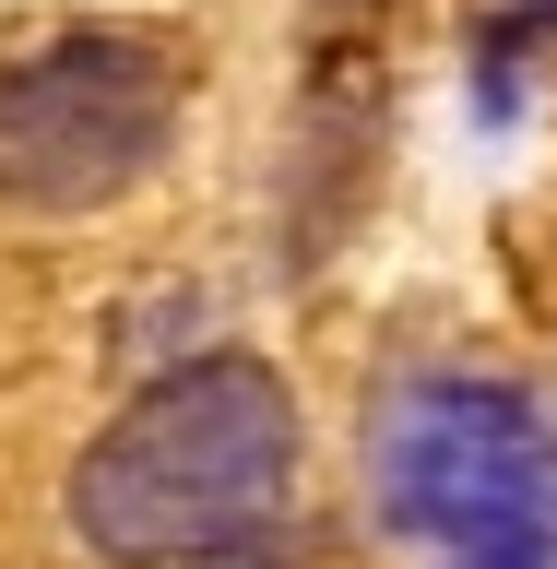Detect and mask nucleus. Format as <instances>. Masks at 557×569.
<instances>
[{"instance_id":"f257e3e1","label":"nucleus","mask_w":557,"mask_h":569,"mask_svg":"<svg viewBox=\"0 0 557 569\" xmlns=\"http://www.w3.org/2000/svg\"><path fill=\"white\" fill-rule=\"evenodd\" d=\"M297 487V403L261 356L167 368L96 451L71 462V533L119 569L226 558Z\"/></svg>"},{"instance_id":"f03ea898","label":"nucleus","mask_w":557,"mask_h":569,"mask_svg":"<svg viewBox=\"0 0 557 569\" xmlns=\"http://www.w3.org/2000/svg\"><path fill=\"white\" fill-rule=\"evenodd\" d=\"M190 71L155 36L83 24L0 71V213H96L119 202L178 131Z\"/></svg>"},{"instance_id":"7ed1b4c3","label":"nucleus","mask_w":557,"mask_h":569,"mask_svg":"<svg viewBox=\"0 0 557 569\" xmlns=\"http://www.w3.org/2000/svg\"><path fill=\"white\" fill-rule=\"evenodd\" d=\"M368 487L391 533L498 546L557 522V427L510 380H404L368 416Z\"/></svg>"},{"instance_id":"20e7f679","label":"nucleus","mask_w":557,"mask_h":569,"mask_svg":"<svg viewBox=\"0 0 557 569\" xmlns=\"http://www.w3.org/2000/svg\"><path fill=\"white\" fill-rule=\"evenodd\" d=\"M462 569H557L546 533H498V546H462Z\"/></svg>"}]
</instances>
